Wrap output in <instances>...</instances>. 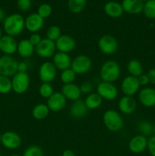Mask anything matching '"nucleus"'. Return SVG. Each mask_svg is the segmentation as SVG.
<instances>
[{
	"label": "nucleus",
	"instance_id": "obj_1",
	"mask_svg": "<svg viewBox=\"0 0 155 156\" xmlns=\"http://www.w3.org/2000/svg\"><path fill=\"white\" fill-rule=\"evenodd\" d=\"M2 27L6 34L15 37L19 36L25 28V19L21 14H11L6 16Z\"/></svg>",
	"mask_w": 155,
	"mask_h": 156
},
{
	"label": "nucleus",
	"instance_id": "obj_2",
	"mask_svg": "<svg viewBox=\"0 0 155 156\" xmlns=\"http://www.w3.org/2000/svg\"><path fill=\"white\" fill-rule=\"evenodd\" d=\"M121 75V68L116 61L109 59L102 64L100 69V77L103 82H116Z\"/></svg>",
	"mask_w": 155,
	"mask_h": 156
},
{
	"label": "nucleus",
	"instance_id": "obj_3",
	"mask_svg": "<svg viewBox=\"0 0 155 156\" xmlns=\"http://www.w3.org/2000/svg\"><path fill=\"white\" fill-rule=\"evenodd\" d=\"M103 122L105 127L110 132H118L124 126V120L121 114L113 109L105 111L103 115Z\"/></svg>",
	"mask_w": 155,
	"mask_h": 156
},
{
	"label": "nucleus",
	"instance_id": "obj_4",
	"mask_svg": "<svg viewBox=\"0 0 155 156\" xmlns=\"http://www.w3.org/2000/svg\"><path fill=\"white\" fill-rule=\"evenodd\" d=\"M12 91L18 94L27 92L30 88V79L27 73H18L12 78Z\"/></svg>",
	"mask_w": 155,
	"mask_h": 156
},
{
	"label": "nucleus",
	"instance_id": "obj_5",
	"mask_svg": "<svg viewBox=\"0 0 155 156\" xmlns=\"http://www.w3.org/2000/svg\"><path fill=\"white\" fill-rule=\"evenodd\" d=\"M18 62L12 56H0V76L12 77L18 73Z\"/></svg>",
	"mask_w": 155,
	"mask_h": 156
},
{
	"label": "nucleus",
	"instance_id": "obj_6",
	"mask_svg": "<svg viewBox=\"0 0 155 156\" xmlns=\"http://www.w3.org/2000/svg\"><path fill=\"white\" fill-rule=\"evenodd\" d=\"M92 67V61L89 56L81 54L74 57L71 61V69L76 75H84L88 73Z\"/></svg>",
	"mask_w": 155,
	"mask_h": 156
},
{
	"label": "nucleus",
	"instance_id": "obj_7",
	"mask_svg": "<svg viewBox=\"0 0 155 156\" xmlns=\"http://www.w3.org/2000/svg\"><path fill=\"white\" fill-rule=\"evenodd\" d=\"M57 70L53 62L46 61L40 66L38 76L42 82L51 83L57 76Z\"/></svg>",
	"mask_w": 155,
	"mask_h": 156
},
{
	"label": "nucleus",
	"instance_id": "obj_8",
	"mask_svg": "<svg viewBox=\"0 0 155 156\" xmlns=\"http://www.w3.org/2000/svg\"><path fill=\"white\" fill-rule=\"evenodd\" d=\"M96 92L103 98V100L113 101L118 97L119 90L113 83L102 81L97 85Z\"/></svg>",
	"mask_w": 155,
	"mask_h": 156
},
{
	"label": "nucleus",
	"instance_id": "obj_9",
	"mask_svg": "<svg viewBox=\"0 0 155 156\" xmlns=\"http://www.w3.org/2000/svg\"><path fill=\"white\" fill-rule=\"evenodd\" d=\"M118 41L110 34H104L98 41L99 50L106 55H112L118 50Z\"/></svg>",
	"mask_w": 155,
	"mask_h": 156
},
{
	"label": "nucleus",
	"instance_id": "obj_10",
	"mask_svg": "<svg viewBox=\"0 0 155 156\" xmlns=\"http://www.w3.org/2000/svg\"><path fill=\"white\" fill-rule=\"evenodd\" d=\"M56 47L55 42L44 38L40 42L38 45L35 47V53L39 57L43 59H49L53 57L56 53Z\"/></svg>",
	"mask_w": 155,
	"mask_h": 156
},
{
	"label": "nucleus",
	"instance_id": "obj_11",
	"mask_svg": "<svg viewBox=\"0 0 155 156\" xmlns=\"http://www.w3.org/2000/svg\"><path fill=\"white\" fill-rule=\"evenodd\" d=\"M140 88L141 86L138 82V78L129 75L122 79L120 85V88L124 95L130 96V97H133L135 94L138 93Z\"/></svg>",
	"mask_w": 155,
	"mask_h": 156
},
{
	"label": "nucleus",
	"instance_id": "obj_12",
	"mask_svg": "<svg viewBox=\"0 0 155 156\" xmlns=\"http://www.w3.org/2000/svg\"><path fill=\"white\" fill-rule=\"evenodd\" d=\"M21 142V136L14 131H6L2 135V145L9 150L18 149Z\"/></svg>",
	"mask_w": 155,
	"mask_h": 156
},
{
	"label": "nucleus",
	"instance_id": "obj_13",
	"mask_svg": "<svg viewBox=\"0 0 155 156\" xmlns=\"http://www.w3.org/2000/svg\"><path fill=\"white\" fill-rule=\"evenodd\" d=\"M66 103L67 99L62 94V92L56 91L47 99L46 105L48 106L50 111L59 112V111H62L65 108Z\"/></svg>",
	"mask_w": 155,
	"mask_h": 156
},
{
	"label": "nucleus",
	"instance_id": "obj_14",
	"mask_svg": "<svg viewBox=\"0 0 155 156\" xmlns=\"http://www.w3.org/2000/svg\"><path fill=\"white\" fill-rule=\"evenodd\" d=\"M58 52L69 53L76 47V41L74 37L68 34H62L55 42Z\"/></svg>",
	"mask_w": 155,
	"mask_h": 156
},
{
	"label": "nucleus",
	"instance_id": "obj_15",
	"mask_svg": "<svg viewBox=\"0 0 155 156\" xmlns=\"http://www.w3.org/2000/svg\"><path fill=\"white\" fill-rule=\"evenodd\" d=\"M138 101L145 108H153L155 106V88L152 87H144L138 91Z\"/></svg>",
	"mask_w": 155,
	"mask_h": 156
},
{
	"label": "nucleus",
	"instance_id": "obj_16",
	"mask_svg": "<svg viewBox=\"0 0 155 156\" xmlns=\"http://www.w3.org/2000/svg\"><path fill=\"white\" fill-rule=\"evenodd\" d=\"M147 137L141 134L135 136L129 142V149L134 154H141L147 148Z\"/></svg>",
	"mask_w": 155,
	"mask_h": 156
},
{
	"label": "nucleus",
	"instance_id": "obj_17",
	"mask_svg": "<svg viewBox=\"0 0 155 156\" xmlns=\"http://www.w3.org/2000/svg\"><path fill=\"white\" fill-rule=\"evenodd\" d=\"M18 42L15 37L9 35H3L0 38V51L4 55L12 56L17 52Z\"/></svg>",
	"mask_w": 155,
	"mask_h": 156
},
{
	"label": "nucleus",
	"instance_id": "obj_18",
	"mask_svg": "<svg viewBox=\"0 0 155 156\" xmlns=\"http://www.w3.org/2000/svg\"><path fill=\"white\" fill-rule=\"evenodd\" d=\"M44 26V19L37 13H32L25 18V28L30 33H38Z\"/></svg>",
	"mask_w": 155,
	"mask_h": 156
},
{
	"label": "nucleus",
	"instance_id": "obj_19",
	"mask_svg": "<svg viewBox=\"0 0 155 156\" xmlns=\"http://www.w3.org/2000/svg\"><path fill=\"white\" fill-rule=\"evenodd\" d=\"M137 102L133 97L124 95L118 102V108L120 112L126 115H130L135 111Z\"/></svg>",
	"mask_w": 155,
	"mask_h": 156
},
{
	"label": "nucleus",
	"instance_id": "obj_20",
	"mask_svg": "<svg viewBox=\"0 0 155 156\" xmlns=\"http://www.w3.org/2000/svg\"><path fill=\"white\" fill-rule=\"evenodd\" d=\"M61 92L65 96L67 100L75 101L79 100L81 96V91L80 86L75 83L65 84L63 85L61 89Z\"/></svg>",
	"mask_w": 155,
	"mask_h": 156
},
{
	"label": "nucleus",
	"instance_id": "obj_21",
	"mask_svg": "<svg viewBox=\"0 0 155 156\" xmlns=\"http://www.w3.org/2000/svg\"><path fill=\"white\" fill-rule=\"evenodd\" d=\"M71 61L72 59L68 53L57 52L53 56V63L56 68L60 71L71 68Z\"/></svg>",
	"mask_w": 155,
	"mask_h": 156
},
{
	"label": "nucleus",
	"instance_id": "obj_22",
	"mask_svg": "<svg viewBox=\"0 0 155 156\" xmlns=\"http://www.w3.org/2000/svg\"><path fill=\"white\" fill-rule=\"evenodd\" d=\"M144 4L141 0H122V6L125 12L130 15H138L143 12Z\"/></svg>",
	"mask_w": 155,
	"mask_h": 156
},
{
	"label": "nucleus",
	"instance_id": "obj_23",
	"mask_svg": "<svg viewBox=\"0 0 155 156\" xmlns=\"http://www.w3.org/2000/svg\"><path fill=\"white\" fill-rule=\"evenodd\" d=\"M89 110L86 107L84 101L81 99L73 101L69 108V114L74 119H80L84 117Z\"/></svg>",
	"mask_w": 155,
	"mask_h": 156
},
{
	"label": "nucleus",
	"instance_id": "obj_24",
	"mask_svg": "<svg viewBox=\"0 0 155 156\" xmlns=\"http://www.w3.org/2000/svg\"><path fill=\"white\" fill-rule=\"evenodd\" d=\"M35 52V47L28 39H22L18 42L17 53L21 58L27 59L33 56Z\"/></svg>",
	"mask_w": 155,
	"mask_h": 156
},
{
	"label": "nucleus",
	"instance_id": "obj_25",
	"mask_svg": "<svg viewBox=\"0 0 155 156\" xmlns=\"http://www.w3.org/2000/svg\"><path fill=\"white\" fill-rule=\"evenodd\" d=\"M104 12L107 16L112 18H119L122 15L124 10L122 4L115 1H109L104 5Z\"/></svg>",
	"mask_w": 155,
	"mask_h": 156
},
{
	"label": "nucleus",
	"instance_id": "obj_26",
	"mask_svg": "<svg viewBox=\"0 0 155 156\" xmlns=\"http://www.w3.org/2000/svg\"><path fill=\"white\" fill-rule=\"evenodd\" d=\"M126 67H127V71L129 76L138 78L144 73L142 63L138 59H132L129 60Z\"/></svg>",
	"mask_w": 155,
	"mask_h": 156
},
{
	"label": "nucleus",
	"instance_id": "obj_27",
	"mask_svg": "<svg viewBox=\"0 0 155 156\" xmlns=\"http://www.w3.org/2000/svg\"><path fill=\"white\" fill-rule=\"evenodd\" d=\"M50 109L46 104H37L32 109V117L36 120H42L46 118L50 114Z\"/></svg>",
	"mask_w": 155,
	"mask_h": 156
},
{
	"label": "nucleus",
	"instance_id": "obj_28",
	"mask_svg": "<svg viewBox=\"0 0 155 156\" xmlns=\"http://www.w3.org/2000/svg\"><path fill=\"white\" fill-rule=\"evenodd\" d=\"M84 103L88 110H96L102 105L103 98L97 92H92L87 95Z\"/></svg>",
	"mask_w": 155,
	"mask_h": 156
},
{
	"label": "nucleus",
	"instance_id": "obj_29",
	"mask_svg": "<svg viewBox=\"0 0 155 156\" xmlns=\"http://www.w3.org/2000/svg\"><path fill=\"white\" fill-rule=\"evenodd\" d=\"M87 4V0H68V8L71 12L78 14L84 9Z\"/></svg>",
	"mask_w": 155,
	"mask_h": 156
},
{
	"label": "nucleus",
	"instance_id": "obj_30",
	"mask_svg": "<svg viewBox=\"0 0 155 156\" xmlns=\"http://www.w3.org/2000/svg\"><path fill=\"white\" fill-rule=\"evenodd\" d=\"M153 125L147 120H141L138 123V130L140 134L144 136H151L153 135Z\"/></svg>",
	"mask_w": 155,
	"mask_h": 156
},
{
	"label": "nucleus",
	"instance_id": "obj_31",
	"mask_svg": "<svg viewBox=\"0 0 155 156\" xmlns=\"http://www.w3.org/2000/svg\"><path fill=\"white\" fill-rule=\"evenodd\" d=\"M76 73L71 69V68L67 69L61 71L60 73V79L61 82L65 85V84L74 83V80L76 79Z\"/></svg>",
	"mask_w": 155,
	"mask_h": 156
},
{
	"label": "nucleus",
	"instance_id": "obj_32",
	"mask_svg": "<svg viewBox=\"0 0 155 156\" xmlns=\"http://www.w3.org/2000/svg\"><path fill=\"white\" fill-rule=\"evenodd\" d=\"M12 91V79L7 76H0V94H7Z\"/></svg>",
	"mask_w": 155,
	"mask_h": 156
},
{
	"label": "nucleus",
	"instance_id": "obj_33",
	"mask_svg": "<svg viewBox=\"0 0 155 156\" xmlns=\"http://www.w3.org/2000/svg\"><path fill=\"white\" fill-rule=\"evenodd\" d=\"M142 12L148 19H155V0L144 2Z\"/></svg>",
	"mask_w": 155,
	"mask_h": 156
},
{
	"label": "nucleus",
	"instance_id": "obj_34",
	"mask_svg": "<svg viewBox=\"0 0 155 156\" xmlns=\"http://www.w3.org/2000/svg\"><path fill=\"white\" fill-rule=\"evenodd\" d=\"M61 35H62V31H61L60 27H58L57 25L50 26L46 32V38L53 42H56Z\"/></svg>",
	"mask_w": 155,
	"mask_h": 156
},
{
	"label": "nucleus",
	"instance_id": "obj_35",
	"mask_svg": "<svg viewBox=\"0 0 155 156\" xmlns=\"http://www.w3.org/2000/svg\"><path fill=\"white\" fill-rule=\"evenodd\" d=\"M38 91H39L40 95L46 99H48L55 92L54 88L51 83H44V82H43L40 85Z\"/></svg>",
	"mask_w": 155,
	"mask_h": 156
},
{
	"label": "nucleus",
	"instance_id": "obj_36",
	"mask_svg": "<svg viewBox=\"0 0 155 156\" xmlns=\"http://www.w3.org/2000/svg\"><path fill=\"white\" fill-rule=\"evenodd\" d=\"M22 156H43V152L40 146L32 145L25 149Z\"/></svg>",
	"mask_w": 155,
	"mask_h": 156
},
{
	"label": "nucleus",
	"instance_id": "obj_37",
	"mask_svg": "<svg viewBox=\"0 0 155 156\" xmlns=\"http://www.w3.org/2000/svg\"><path fill=\"white\" fill-rule=\"evenodd\" d=\"M52 12H53V9H52L51 5L47 3H43L41 4L38 7L37 9V14L40 17H42L43 19L49 18L51 15Z\"/></svg>",
	"mask_w": 155,
	"mask_h": 156
},
{
	"label": "nucleus",
	"instance_id": "obj_38",
	"mask_svg": "<svg viewBox=\"0 0 155 156\" xmlns=\"http://www.w3.org/2000/svg\"><path fill=\"white\" fill-rule=\"evenodd\" d=\"M31 0H18L17 6L21 12H27L31 8Z\"/></svg>",
	"mask_w": 155,
	"mask_h": 156
},
{
	"label": "nucleus",
	"instance_id": "obj_39",
	"mask_svg": "<svg viewBox=\"0 0 155 156\" xmlns=\"http://www.w3.org/2000/svg\"><path fill=\"white\" fill-rule=\"evenodd\" d=\"M80 88L82 94H89L91 93H92L93 89H94V85H93L92 82L87 81V82H84L81 85Z\"/></svg>",
	"mask_w": 155,
	"mask_h": 156
},
{
	"label": "nucleus",
	"instance_id": "obj_40",
	"mask_svg": "<svg viewBox=\"0 0 155 156\" xmlns=\"http://www.w3.org/2000/svg\"><path fill=\"white\" fill-rule=\"evenodd\" d=\"M147 149L150 155L155 156V135H152L147 140Z\"/></svg>",
	"mask_w": 155,
	"mask_h": 156
},
{
	"label": "nucleus",
	"instance_id": "obj_41",
	"mask_svg": "<svg viewBox=\"0 0 155 156\" xmlns=\"http://www.w3.org/2000/svg\"><path fill=\"white\" fill-rule=\"evenodd\" d=\"M138 82H139V85L140 86H142V87H147V85L150 84V79H149L148 76L147 74H144L143 73L142 75L138 77Z\"/></svg>",
	"mask_w": 155,
	"mask_h": 156
},
{
	"label": "nucleus",
	"instance_id": "obj_42",
	"mask_svg": "<svg viewBox=\"0 0 155 156\" xmlns=\"http://www.w3.org/2000/svg\"><path fill=\"white\" fill-rule=\"evenodd\" d=\"M42 39L43 38L41 37L40 34H39L38 33H33L31 34V35H30L28 40L34 47H36V45H38L40 44V42L42 41Z\"/></svg>",
	"mask_w": 155,
	"mask_h": 156
},
{
	"label": "nucleus",
	"instance_id": "obj_43",
	"mask_svg": "<svg viewBox=\"0 0 155 156\" xmlns=\"http://www.w3.org/2000/svg\"><path fill=\"white\" fill-rule=\"evenodd\" d=\"M29 69V64L26 61H21L18 62V72L19 73H27Z\"/></svg>",
	"mask_w": 155,
	"mask_h": 156
},
{
	"label": "nucleus",
	"instance_id": "obj_44",
	"mask_svg": "<svg viewBox=\"0 0 155 156\" xmlns=\"http://www.w3.org/2000/svg\"><path fill=\"white\" fill-rule=\"evenodd\" d=\"M147 74L148 76L149 79H150V83L155 85V68L150 69Z\"/></svg>",
	"mask_w": 155,
	"mask_h": 156
},
{
	"label": "nucleus",
	"instance_id": "obj_45",
	"mask_svg": "<svg viewBox=\"0 0 155 156\" xmlns=\"http://www.w3.org/2000/svg\"><path fill=\"white\" fill-rule=\"evenodd\" d=\"M62 156H75V154L71 149H65L63 152H62Z\"/></svg>",
	"mask_w": 155,
	"mask_h": 156
},
{
	"label": "nucleus",
	"instance_id": "obj_46",
	"mask_svg": "<svg viewBox=\"0 0 155 156\" xmlns=\"http://www.w3.org/2000/svg\"><path fill=\"white\" fill-rule=\"evenodd\" d=\"M6 18V15H5V12L3 10L2 8H0V22L2 21H4V20Z\"/></svg>",
	"mask_w": 155,
	"mask_h": 156
},
{
	"label": "nucleus",
	"instance_id": "obj_47",
	"mask_svg": "<svg viewBox=\"0 0 155 156\" xmlns=\"http://www.w3.org/2000/svg\"><path fill=\"white\" fill-rule=\"evenodd\" d=\"M2 36H3V35H2V29L1 27H0V38H1Z\"/></svg>",
	"mask_w": 155,
	"mask_h": 156
},
{
	"label": "nucleus",
	"instance_id": "obj_48",
	"mask_svg": "<svg viewBox=\"0 0 155 156\" xmlns=\"http://www.w3.org/2000/svg\"><path fill=\"white\" fill-rule=\"evenodd\" d=\"M153 135H155V125L153 126Z\"/></svg>",
	"mask_w": 155,
	"mask_h": 156
},
{
	"label": "nucleus",
	"instance_id": "obj_49",
	"mask_svg": "<svg viewBox=\"0 0 155 156\" xmlns=\"http://www.w3.org/2000/svg\"><path fill=\"white\" fill-rule=\"evenodd\" d=\"M10 156H22V155H18V154H14V155H12Z\"/></svg>",
	"mask_w": 155,
	"mask_h": 156
},
{
	"label": "nucleus",
	"instance_id": "obj_50",
	"mask_svg": "<svg viewBox=\"0 0 155 156\" xmlns=\"http://www.w3.org/2000/svg\"><path fill=\"white\" fill-rule=\"evenodd\" d=\"M0 144H2V134L0 133Z\"/></svg>",
	"mask_w": 155,
	"mask_h": 156
},
{
	"label": "nucleus",
	"instance_id": "obj_51",
	"mask_svg": "<svg viewBox=\"0 0 155 156\" xmlns=\"http://www.w3.org/2000/svg\"><path fill=\"white\" fill-rule=\"evenodd\" d=\"M141 1L143 2H148V1H150V0H141Z\"/></svg>",
	"mask_w": 155,
	"mask_h": 156
},
{
	"label": "nucleus",
	"instance_id": "obj_52",
	"mask_svg": "<svg viewBox=\"0 0 155 156\" xmlns=\"http://www.w3.org/2000/svg\"><path fill=\"white\" fill-rule=\"evenodd\" d=\"M0 156H2V155H1V153H0Z\"/></svg>",
	"mask_w": 155,
	"mask_h": 156
}]
</instances>
